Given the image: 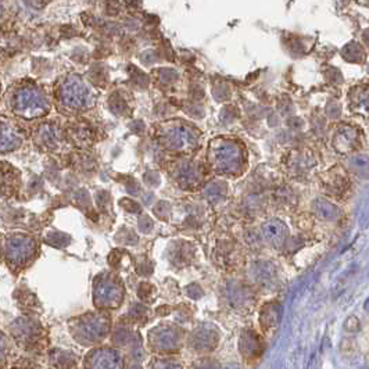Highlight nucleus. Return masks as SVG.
Wrapping results in <instances>:
<instances>
[{
  "instance_id": "1a4fd4ad",
  "label": "nucleus",
  "mask_w": 369,
  "mask_h": 369,
  "mask_svg": "<svg viewBox=\"0 0 369 369\" xmlns=\"http://www.w3.org/2000/svg\"><path fill=\"white\" fill-rule=\"evenodd\" d=\"M200 369H214V366H207V365H204V366H201Z\"/></svg>"
},
{
  "instance_id": "6e6552de",
  "label": "nucleus",
  "mask_w": 369,
  "mask_h": 369,
  "mask_svg": "<svg viewBox=\"0 0 369 369\" xmlns=\"http://www.w3.org/2000/svg\"><path fill=\"white\" fill-rule=\"evenodd\" d=\"M154 369H178V366H174V365L171 364H160L157 365Z\"/></svg>"
},
{
  "instance_id": "423d86ee",
  "label": "nucleus",
  "mask_w": 369,
  "mask_h": 369,
  "mask_svg": "<svg viewBox=\"0 0 369 369\" xmlns=\"http://www.w3.org/2000/svg\"><path fill=\"white\" fill-rule=\"evenodd\" d=\"M240 349H242V351L246 355L256 354V353L258 351L257 339H256L254 336L247 335V340H246V343H244V341H242V343H240Z\"/></svg>"
},
{
  "instance_id": "f03ea898",
  "label": "nucleus",
  "mask_w": 369,
  "mask_h": 369,
  "mask_svg": "<svg viewBox=\"0 0 369 369\" xmlns=\"http://www.w3.org/2000/svg\"><path fill=\"white\" fill-rule=\"evenodd\" d=\"M106 332L107 322L99 316H92L79 326V333H81L79 336L83 337L85 341H96L99 339H103L106 336Z\"/></svg>"
},
{
  "instance_id": "20e7f679",
  "label": "nucleus",
  "mask_w": 369,
  "mask_h": 369,
  "mask_svg": "<svg viewBox=\"0 0 369 369\" xmlns=\"http://www.w3.org/2000/svg\"><path fill=\"white\" fill-rule=\"evenodd\" d=\"M262 232H264V236L271 240L273 243H279L283 240V236H285V228L281 222L278 221H268L264 228H262Z\"/></svg>"
},
{
  "instance_id": "39448f33",
  "label": "nucleus",
  "mask_w": 369,
  "mask_h": 369,
  "mask_svg": "<svg viewBox=\"0 0 369 369\" xmlns=\"http://www.w3.org/2000/svg\"><path fill=\"white\" fill-rule=\"evenodd\" d=\"M176 341H178V336L175 335L172 330L167 329L163 330V332H160V333L157 335L155 344H157V347H160V349L170 350L172 349V347H175Z\"/></svg>"
},
{
  "instance_id": "7ed1b4c3",
  "label": "nucleus",
  "mask_w": 369,
  "mask_h": 369,
  "mask_svg": "<svg viewBox=\"0 0 369 369\" xmlns=\"http://www.w3.org/2000/svg\"><path fill=\"white\" fill-rule=\"evenodd\" d=\"M96 297L97 300H100L99 303L100 304H106V306H110V304H117L118 300H120V290L118 287L114 286L112 283H108V282H104L102 283L100 289L96 291ZM97 303V304H99Z\"/></svg>"
},
{
  "instance_id": "9d476101",
  "label": "nucleus",
  "mask_w": 369,
  "mask_h": 369,
  "mask_svg": "<svg viewBox=\"0 0 369 369\" xmlns=\"http://www.w3.org/2000/svg\"><path fill=\"white\" fill-rule=\"evenodd\" d=\"M365 308H366V310H369V300L366 301V303H365Z\"/></svg>"
},
{
  "instance_id": "f257e3e1",
  "label": "nucleus",
  "mask_w": 369,
  "mask_h": 369,
  "mask_svg": "<svg viewBox=\"0 0 369 369\" xmlns=\"http://www.w3.org/2000/svg\"><path fill=\"white\" fill-rule=\"evenodd\" d=\"M90 369H121L122 359L112 350H96L89 358Z\"/></svg>"
},
{
  "instance_id": "0eeeda50",
  "label": "nucleus",
  "mask_w": 369,
  "mask_h": 369,
  "mask_svg": "<svg viewBox=\"0 0 369 369\" xmlns=\"http://www.w3.org/2000/svg\"><path fill=\"white\" fill-rule=\"evenodd\" d=\"M5 355H6V343H5V339H3V336H0V362L5 359Z\"/></svg>"
}]
</instances>
